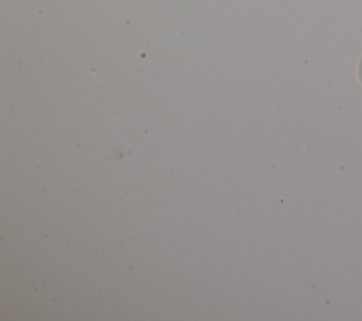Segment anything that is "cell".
Here are the masks:
<instances>
[{
    "mask_svg": "<svg viewBox=\"0 0 362 321\" xmlns=\"http://www.w3.org/2000/svg\"><path fill=\"white\" fill-rule=\"evenodd\" d=\"M358 78H359V82L362 83V57H361V59L358 62Z\"/></svg>",
    "mask_w": 362,
    "mask_h": 321,
    "instance_id": "1",
    "label": "cell"
}]
</instances>
